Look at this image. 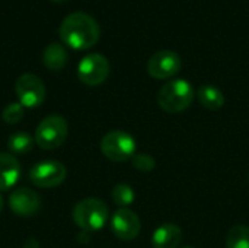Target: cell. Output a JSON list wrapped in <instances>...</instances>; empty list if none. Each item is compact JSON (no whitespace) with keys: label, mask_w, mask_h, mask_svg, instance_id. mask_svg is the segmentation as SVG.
Masks as SVG:
<instances>
[{"label":"cell","mask_w":249,"mask_h":248,"mask_svg":"<svg viewBox=\"0 0 249 248\" xmlns=\"http://www.w3.org/2000/svg\"><path fill=\"white\" fill-rule=\"evenodd\" d=\"M19 104L26 108H36L45 99V85L34 73H23L18 77L15 85Z\"/></svg>","instance_id":"obj_6"},{"label":"cell","mask_w":249,"mask_h":248,"mask_svg":"<svg viewBox=\"0 0 249 248\" xmlns=\"http://www.w3.org/2000/svg\"><path fill=\"white\" fill-rule=\"evenodd\" d=\"M67 134V121L61 115H48L35 130V143L44 151H54L66 142Z\"/></svg>","instance_id":"obj_4"},{"label":"cell","mask_w":249,"mask_h":248,"mask_svg":"<svg viewBox=\"0 0 249 248\" xmlns=\"http://www.w3.org/2000/svg\"><path fill=\"white\" fill-rule=\"evenodd\" d=\"M101 151L109 161L124 162L136 155V140L127 132L112 130L102 137Z\"/></svg>","instance_id":"obj_5"},{"label":"cell","mask_w":249,"mask_h":248,"mask_svg":"<svg viewBox=\"0 0 249 248\" xmlns=\"http://www.w3.org/2000/svg\"><path fill=\"white\" fill-rule=\"evenodd\" d=\"M1 117L7 124H18L23 118V107L19 102H12L4 107Z\"/></svg>","instance_id":"obj_19"},{"label":"cell","mask_w":249,"mask_h":248,"mask_svg":"<svg viewBox=\"0 0 249 248\" xmlns=\"http://www.w3.org/2000/svg\"><path fill=\"white\" fill-rule=\"evenodd\" d=\"M23 248H39V246H38V241H36V240L28 238V240L25 241V244H23Z\"/></svg>","instance_id":"obj_21"},{"label":"cell","mask_w":249,"mask_h":248,"mask_svg":"<svg viewBox=\"0 0 249 248\" xmlns=\"http://www.w3.org/2000/svg\"><path fill=\"white\" fill-rule=\"evenodd\" d=\"M182 241V231L175 224H163L152 235L153 248H178Z\"/></svg>","instance_id":"obj_13"},{"label":"cell","mask_w":249,"mask_h":248,"mask_svg":"<svg viewBox=\"0 0 249 248\" xmlns=\"http://www.w3.org/2000/svg\"><path fill=\"white\" fill-rule=\"evenodd\" d=\"M34 143H35V137H32L29 133L16 132L7 140V148L10 151L9 153H12V155H26L28 152L32 151Z\"/></svg>","instance_id":"obj_16"},{"label":"cell","mask_w":249,"mask_h":248,"mask_svg":"<svg viewBox=\"0 0 249 248\" xmlns=\"http://www.w3.org/2000/svg\"><path fill=\"white\" fill-rule=\"evenodd\" d=\"M131 161H133V167L142 172H150L156 167L155 159L149 153H136L131 158Z\"/></svg>","instance_id":"obj_20"},{"label":"cell","mask_w":249,"mask_h":248,"mask_svg":"<svg viewBox=\"0 0 249 248\" xmlns=\"http://www.w3.org/2000/svg\"><path fill=\"white\" fill-rule=\"evenodd\" d=\"M55 1H61V0H55Z\"/></svg>","instance_id":"obj_24"},{"label":"cell","mask_w":249,"mask_h":248,"mask_svg":"<svg viewBox=\"0 0 249 248\" xmlns=\"http://www.w3.org/2000/svg\"><path fill=\"white\" fill-rule=\"evenodd\" d=\"M9 206L15 215L28 218V216H34L39 212L41 199L34 190H31L28 187H20V189H15L10 193Z\"/></svg>","instance_id":"obj_11"},{"label":"cell","mask_w":249,"mask_h":248,"mask_svg":"<svg viewBox=\"0 0 249 248\" xmlns=\"http://www.w3.org/2000/svg\"><path fill=\"white\" fill-rule=\"evenodd\" d=\"M109 75V61L99 53L86 54L77 64V76L88 86H98Z\"/></svg>","instance_id":"obj_7"},{"label":"cell","mask_w":249,"mask_h":248,"mask_svg":"<svg viewBox=\"0 0 249 248\" xmlns=\"http://www.w3.org/2000/svg\"><path fill=\"white\" fill-rule=\"evenodd\" d=\"M1 210H3V197L0 194V213H1Z\"/></svg>","instance_id":"obj_22"},{"label":"cell","mask_w":249,"mask_h":248,"mask_svg":"<svg viewBox=\"0 0 249 248\" xmlns=\"http://www.w3.org/2000/svg\"><path fill=\"white\" fill-rule=\"evenodd\" d=\"M197 98L200 101V104L210 110V111H217L225 105V95L223 92L213 86V85H203L198 88L197 92Z\"/></svg>","instance_id":"obj_15"},{"label":"cell","mask_w":249,"mask_h":248,"mask_svg":"<svg viewBox=\"0 0 249 248\" xmlns=\"http://www.w3.org/2000/svg\"><path fill=\"white\" fill-rule=\"evenodd\" d=\"M181 248H194V247H188V246H187V247H181Z\"/></svg>","instance_id":"obj_23"},{"label":"cell","mask_w":249,"mask_h":248,"mask_svg":"<svg viewBox=\"0 0 249 248\" xmlns=\"http://www.w3.org/2000/svg\"><path fill=\"white\" fill-rule=\"evenodd\" d=\"M228 248H249V227L236 225L229 229L226 235Z\"/></svg>","instance_id":"obj_17"},{"label":"cell","mask_w":249,"mask_h":248,"mask_svg":"<svg viewBox=\"0 0 249 248\" xmlns=\"http://www.w3.org/2000/svg\"><path fill=\"white\" fill-rule=\"evenodd\" d=\"M108 206L95 197L80 200L73 209V221L85 232H95L102 229L108 221Z\"/></svg>","instance_id":"obj_3"},{"label":"cell","mask_w":249,"mask_h":248,"mask_svg":"<svg viewBox=\"0 0 249 248\" xmlns=\"http://www.w3.org/2000/svg\"><path fill=\"white\" fill-rule=\"evenodd\" d=\"M194 99L193 85L185 79H174L165 83L158 94L159 107L171 114L185 111Z\"/></svg>","instance_id":"obj_2"},{"label":"cell","mask_w":249,"mask_h":248,"mask_svg":"<svg viewBox=\"0 0 249 248\" xmlns=\"http://www.w3.org/2000/svg\"><path fill=\"white\" fill-rule=\"evenodd\" d=\"M134 197H136L134 190H133V187L128 186V184L121 183V184H117V186L112 189V200H114V203H115L117 206H120L121 209L130 206V205L134 202Z\"/></svg>","instance_id":"obj_18"},{"label":"cell","mask_w":249,"mask_h":248,"mask_svg":"<svg viewBox=\"0 0 249 248\" xmlns=\"http://www.w3.org/2000/svg\"><path fill=\"white\" fill-rule=\"evenodd\" d=\"M182 66L181 57L172 50H160L147 61V72L153 79L166 80L179 73Z\"/></svg>","instance_id":"obj_9"},{"label":"cell","mask_w":249,"mask_h":248,"mask_svg":"<svg viewBox=\"0 0 249 248\" xmlns=\"http://www.w3.org/2000/svg\"><path fill=\"white\" fill-rule=\"evenodd\" d=\"M20 177V164L15 155L0 152V191L10 190Z\"/></svg>","instance_id":"obj_12"},{"label":"cell","mask_w":249,"mask_h":248,"mask_svg":"<svg viewBox=\"0 0 249 248\" xmlns=\"http://www.w3.org/2000/svg\"><path fill=\"white\" fill-rule=\"evenodd\" d=\"M111 229L117 238L123 241H131L137 238V235L140 234L142 224H140L139 216L133 210L124 208V209H118L112 215Z\"/></svg>","instance_id":"obj_10"},{"label":"cell","mask_w":249,"mask_h":248,"mask_svg":"<svg viewBox=\"0 0 249 248\" xmlns=\"http://www.w3.org/2000/svg\"><path fill=\"white\" fill-rule=\"evenodd\" d=\"M64 44L74 50H86L95 45L101 35V28L93 16L85 12L69 13L58 29Z\"/></svg>","instance_id":"obj_1"},{"label":"cell","mask_w":249,"mask_h":248,"mask_svg":"<svg viewBox=\"0 0 249 248\" xmlns=\"http://www.w3.org/2000/svg\"><path fill=\"white\" fill-rule=\"evenodd\" d=\"M42 61L50 70H61L67 63V51L60 42H50L42 53Z\"/></svg>","instance_id":"obj_14"},{"label":"cell","mask_w":249,"mask_h":248,"mask_svg":"<svg viewBox=\"0 0 249 248\" xmlns=\"http://www.w3.org/2000/svg\"><path fill=\"white\" fill-rule=\"evenodd\" d=\"M67 175L66 167L58 161H42L29 171V180L41 189H54L60 186Z\"/></svg>","instance_id":"obj_8"}]
</instances>
